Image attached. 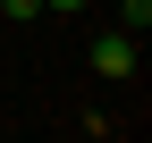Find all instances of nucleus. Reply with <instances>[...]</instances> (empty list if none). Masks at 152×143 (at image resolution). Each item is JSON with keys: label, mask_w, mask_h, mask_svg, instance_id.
I'll list each match as a JSON object with an SVG mask.
<instances>
[{"label": "nucleus", "mask_w": 152, "mask_h": 143, "mask_svg": "<svg viewBox=\"0 0 152 143\" xmlns=\"http://www.w3.org/2000/svg\"><path fill=\"white\" fill-rule=\"evenodd\" d=\"M135 59H144V34H127V25L93 34V51H85V67H93L102 84H127V76H135Z\"/></svg>", "instance_id": "1"}, {"label": "nucleus", "mask_w": 152, "mask_h": 143, "mask_svg": "<svg viewBox=\"0 0 152 143\" xmlns=\"http://www.w3.org/2000/svg\"><path fill=\"white\" fill-rule=\"evenodd\" d=\"M118 25H127V34H144V25H152V0H118Z\"/></svg>", "instance_id": "2"}, {"label": "nucleus", "mask_w": 152, "mask_h": 143, "mask_svg": "<svg viewBox=\"0 0 152 143\" xmlns=\"http://www.w3.org/2000/svg\"><path fill=\"white\" fill-rule=\"evenodd\" d=\"M0 17H9V25H34V17H42V0H0Z\"/></svg>", "instance_id": "3"}, {"label": "nucleus", "mask_w": 152, "mask_h": 143, "mask_svg": "<svg viewBox=\"0 0 152 143\" xmlns=\"http://www.w3.org/2000/svg\"><path fill=\"white\" fill-rule=\"evenodd\" d=\"M93 0H42V17H85Z\"/></svg>", "instance_id": "4"}]
</instances>
